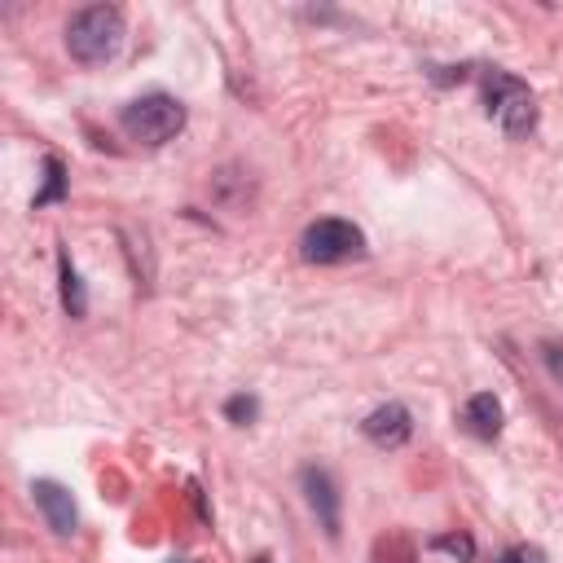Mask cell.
Returning <instances> with one entry per match:
<instances>
[{"label":"cell","mask_w":563,"mask_h":563,"mask_svg":"<svg viewBox=\"0 0 563 563\" xmlns=\"http://www.w3.org/2000/svg\"><path fill=\"white\" fill-rule=\"evenodd\" d=\"M123 44V13L114 4H88L66 22V48L84 66H101Z\"/></svg>","instance_id":"obj_1"},{"label":"cell","mask_w":563,"mask_h":563,"mask_svg":"<svg viewBox=\"0 0 563 563\" xmlns=\"http://www.w3.org/2000/svg\"><path fill=\"white\" fill-rule=\"evenodd\" d=\"M303 497H308L317 523L325 528V537H339V488H334V479L325 471L308 466L303 471Z\"/></svg>","instance_id":"obj_6"},{"label":"cell","mask_w":563,"mask_h":563,"mask_svg":"<svg viewBox=\"0 0 563 563\" xmlns=\"http://www.w3.org/2000/svg\"><path fill=\"white\" fill-rule=\"evenodd\" d=\"M31 493H35V506L44 510L48 528H53L57 537H70V532H75V523H79L70 493H66L57 479H35V484H31Z\"/></svg>","instance_id":"obj_7"},{"label":"cell","mask_w":563,"mask_h":563,"mask_svg":"<svg viewBox=\"0 0 563 563\" xmlns=\"http://www.w3.org/2000/svg\"><path fill=\"white\" fill-rule=\"evenodd\" d=\"M431 550H444V554H457L462 563L475 559V541L466 532H444V537H431Z\"/></svg>","instance_id":"obj_11"},{"label":"cell","mask_w":563,"mask_h":563,"mask_svg":"<svg viewBox=\"0 0 563 563\" xmlns=\"http://www.w3.org/2000/svg\"><path fill=\"white\" fill-rule=\"evenodd\" d=\"M123 132L141 145H167L180 128H185V106L167 92H150V97H136L132 106H123Z\"/></svg>","instance_id":"obj_3"},{"label":"cell","mask_w":563,"mask_h":563,"mask_svg":"<svg viewBox=\"0 0 563 563\" xmlns=\"http://www.w3.org/2000/svg\"><path fill=\"white\" fill-rule=\"evenodd\" d=\"M365 251V233L352 220H317L299 238V255L308 264H339Z\"/></svg>","instance_id":"obj_4"},{"label":"cell","mask_w":563,"mask_h":563,"mask_svg":"<svg viewBox=\"0 0 563 563\" xmlns=\"http://www.w3.org/2000/svg\"><path fill=\"white\" fill-rule=\"evenodd\" d=\"M57 277H62V303H66V312H70V317H84V312H88L84 282H79V273H75V264H70L66 251L57 255Z\"/></svg>","instance_id":"obj_9"},{"label":"cell","mask_w":563,"mask_h":563,"mask_svg":"<svg viewBox=\"0 0 563 563\" xmlns=\"http://www.w3.org/2000/svg\"><path fill=\"white\" fill-rule=\"evenodd\" d=\"M497 563H545V554H541L537 545H510Z\"/></svg>","instance_id":"obj_13"},{"label":"cell","mask_w":563,"mask_h":563,"mask_svg":"<svg viewBox=\"0 0 563 563\" xmlns=\"http://www.w3.org/2000/svg\"><path fill=\"white\" fill-rule=\"evenodd\" d=\"M172 563H194V559H172Z\"/></svg>","instance_id":"obj_15"},{"label":"cell","mask_w":563,"mask_h":563,"mask_svg":"<svg viewBox=\"0 0 563 563\" xmlns=\"http://www.w3.org/2000/svg\"><path fill=\"white\" fill-rule=\"evenodd\" d=\"M361 431H365V440H374L378 449H400V444L409 440L413 422H409V409L391 400V405H378L374 413H365Z\"/></svg>","instance_id":"obj_5"},{"label":"cell","mask_w":563,"mask_h":563,"mask_svg":"<svg viewBox=\"0 0 563 563\" xmlns=\"http://www.w3.org/2000/svg\"><path fill=\"white\" fill-rule=\"evenodd\" d=\"M255 409H260V400H255V396H233V400L224 405V418H229V422H238V427H246V422L255 418Z\"/></svg>","instance_id":"obj_12"},{"label":"cell","mask_w":563,"mask_h":563,"mask_svg":"<svg viewBox=\"0 0 563 563\" xmlns=\"http://www.w3.org/2000/svg\"><path fill=\"white\" fill-rule=\"evenodd\" d=\"M462 427L475 435V440H497L501 431V400L493 391H475L466 405H462Z\"/></svg>","instance_id":"obj_8"},{"label":"cell","mask_w":563,"mask_h":563,"mask_svg":"<svg viewBox=\"0 0 563 563\" xmlns=\"http://www.w3.org/2000/svg\"><path fill=\"white\" fill-rule=\"evenodd\" d=\"M66 194V167H62V158H44V189L35 194V207H48V202H57Z\"/></svg>","instance_id":"obj_10"},{"label":"cell","mask_w":563,"mask_h":563,"mask_svg":"<svg viewBox=\"0 0 563 563\" xmlns=\"http://www.w3.org/2000/svg\"><path fill=\"white\" fill-rule=\"evenodd\" d=\"M479 88H484V110L488 119L501 123L506 136H523L537 128V101H532V88L523 79H515L510 70H497L488 66L479 75Z\"/></svg>","instance_id":"obj_2"},{"label":"cell","mask_w":563,"mask_h":563,"mask_svg":"<svg viewBox=\"0 0 563 563\" xmlns=\"http://www.w3.org/2000/svg\"><path fill=\"white\" fill-rule=\"evenodd\" d=\"M541 356H545V369L563 383V343H545V347H541Z\"/></svg>","instance_id":"obj_14"}]
</instances>
